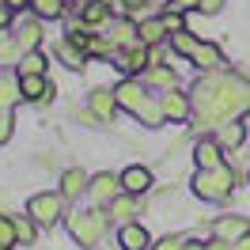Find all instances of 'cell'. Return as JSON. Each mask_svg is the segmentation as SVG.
Returning a JSON list of instances; mask_svg holds the SVG:
<instances>
[{"mask_svg":"<svg viewBox=\"0 0 250 250\" xmlns=\"http://www.w3.org/2000/svg\"><path fill=\"white\" fill-rule=\"evenodd\" d=\"M193 159H197V167H220L224 159H220V141H201L193 148Z\"/></svg>","mask_w":250,"mask_h":250,"instance_id":"cell-18","label":"cell"},{"mask_svg":"<svg viewBox=\"0 0 250 250\" xmlns=\"http://www.w3.org/2000/svg\"><path fill=\"white\" fill-rule=\"evenodd\" d=\"M152 250H186V235H167V239H159Z\"/></svg>","mask_w":250,"mask_h":250,"instance_id":"cell-31","label":"cell"},{"mask_svg":"<svg viewBox=\"0 0 250 250\" xmlns=\"http://www.w3.org/2000/svg\"><path fill=\"white\" fill-rule=\"evenodd\" d=\"M8 141H12V122L0 118V144H8Z\"/></svg>","mask_w":250,"mask_h":250,"instance_id":"cell-36","label":"cell"},{"mask_svg":"<svg viewBox=\"0 0 250 250\" xmlns=\"http://www.w3.org/2000/svg\"><path fill=\"white\" fill-rule=\"evenodd\" d=\"M235 186V174L231 167H197V174H193V193L201 197V201H224L228 193H231Z\"/></svg>","mask_w":250,"mask_h":250,"instance_id":"cell-2","label":"cell"},{"mask_svg":"<svg viewBox=\"0 0 250 250\" xmlns=\"http://www.w3.org/2000/svg\"><path fill=\"white\" fill-rule=\"evenodd\" d=\"M118 189H122V178H114V174H95L87 193H91L95 205H110L114 197H118Z\"/></svg>","mask_w":250,"mask_h":250,"instance_id":"cell-7","label":"cell"},{"mask_svg":"<svg viewBox=\"0 0 250 250\" xmlns=\"http://www.w3.org/2000/svg\"><path fill=\"white\" fill-rule=\"evenodd\" d=\"M197 46H201V42H197L186 27H182V31H171V49L178 53V57H193V53H197Z\"/></svg>","mask_w":250,"mask_h":250,"instance_id":"cell-19","label":"cell"},{"mask_svg":"<svg viewBox=\"0 0 250 250\" xmlns=\"http://www.w3.org/2000/svg\"><path fill=\"white\" fill-rule=\"evenodd\" d=\"M186 250H205V247H186Z\"/></svg>","mask_w":250,"mask_h":250,"instance_id":"cell-41","label":"cell"},{"mask_svg":"<svg viewBox=\"0 0 250 250\" xmlns=\"http://www.w3.org/2000/svg\"><path fill=\"white\" fill-rule=\"evenodd\" d=\"M118 95L114 91H106V87H99V91H91V114L95 118H103V122H110L114 114H118Z\"/></svg>","mask_w":250,"mask_h":250,"instance_id":"cell-11","label":"cell"},{"mask_svg":"<svg viewBox=\"0 0 250 250\" xmlns=\"http://www.w3.org/2000/svg\"><path fill=\"white\" fill-rule=\"evenodd\" d=\"M193 114L201 125H216V122H228L231 114H243L250 110V83L243 76H224V72H208L193 83Z\"/></svg>","mask_w":250,"mask_h":250,"instance_id":"cell-1","label":"cell"},{"mask_svg":"<svg viewBox=\"0 0 250 250\" xmlns=\"http://www.w3.org/2000/svg\"><path fill=\"white\" fill-rule=\"evenodd\" d=\"M34 16L38 19H61L64 8H68V0H31Z\"/></svg>","mask_w":250,"mask_h":250,"instance_id":"cell-21","label":"cell"},{"mask_svg":"<svg viewBox=\"0 0 250 250\" xmlns=\"http://www.w3.org/2000/svg\"><path fill=\"white\" fill-rule=\"evenodd\" d=\"M231 250H250V231L243 235V239H235V243H231Z\"/></svg>","mask_w":250,"mask_h":250,"instance_id":"cell-38","label":"cell"},{"mask_svg":"<svg viewBox=\"0 0 250 250\" xmlns=\"http://www.w3.org/2000/svg\"><path fill=\"white\" fill-rule=\"evenodd\" d=\"M12 8H31V0H8Z\"/></svg>","mask_w":250,"mask_h":250,"instance_id":"cell-40","label":"cell"},{"mask_svg":"<svg viewBox=\"0 0 250 250\" xmlns=\"http://www.w3.org/2000/svg\"><path fill=\"white\" fill-rule=\"evenodd\" d=\"M174 12H193V8H201V0H171Z\"/></svg>","mask_w":250,"mask_h":250,"instance_id":"cell-35","label":"cell"},{"mask_svg":"<svg viewBox=\"0 0 250 250\" xmlns=\"http://www.w3.org/2000/svg\"><path fill=\"white\" fill-rule=\"evenodd\" d=\"M38 42H42V27L38 23H23L19 27V49L31 53V49H38Z\"/></svg>","mask_w":250,"mask_h":250,"instance_id":"cell-25","label":"cell"},{"mask_svg":"<svg viewBox=\"0 0 250 250\" xmlns=\"http://www.w3.org/2000/svg\"><path fill=\"white\" fill-rule=\"evenodd\" d=\"M163 34H167L163 19H144V23H141V42H144V46H159Z\"/></svg>","mask_w":250,"mask_h":250,"instance_id":"cell-26","label":"cell"},{"mask_svg":"<svg viewBox=\"0 0 250 250\" xmlns=\"http://www.w3.org/2000/svg\"><path fill=\"white\" fill-rule=\"evenodd\" d=\"M53 53H57V61H61L64 68H72V72H80V68L87 64V49H83V46H76L72 38L57 42V46H53Z\"/></svg>","mask_w":250,"mask_h":250,"instance_id":"cell-8","label":"cell"},{"mask_svg":"<svg viewBox=\"0 0 250 250\" xmlns=\"http://www.w3.org/2000/svg\"><path fill=\"white\" fill-rule=\"evenodd\" d=\"M205 250H231V247H228L224 239H212V243H208V247H205Z\"/></svg>","mask_w":250,"mask_h":250,"instance_id":"cell-39","label":"cell"},{"mask_svg":"<svg viewBox=\"0 0 250 250\" xmlns=\"http://www.w3.org/2000/svg\"><path fill=\"white\" fill-rule=\"evenodd\" d=\"M159 19H163V27H167V31H182V12H174V8H171V12H163Z\"/></svg>","mask_w":250,"mask_h":250,"instance_id":"cell-33","label":"cell"},{"mask_svg":"<svg viewBox=\"0 0 250 250\" xmlns=\"http://www.w3.org/2000/svg\"><path fill=\"white\" fill-rule=\"evenodd\" d=\"M159 106H163V114L171 118V122H186L189 118V110H193V99L182 91H174V87H167L163 91V99H159Z\"/></svg>","mask_w":250,"mask_h":250,"instance_id":"cell-6","label":"cell"},{"mask_svg":"<svg viewBox=\"0 0 250 250\" xmlns=\"http://www.w3.org/2000/svg\"><path fill=\"white\" fill-rule=\"evenodd\" d=\"M19 95H23V91H19L16 80H12V76H0V110H12L19 103Z\"/></svg>","mask_w":250,"mask_h":250,"instance_id":"cell-24","label":"cell"},{"mask_svg":"<svg viewBox=\"0 0 250 250\" xmlns=\"http://www.w3.org/2000/svg\"><path fill=\"white\" fill-rule=\"evenodd\" d=\"M12 243H19V235H16V220L0 216V247H12Z\"/></svg>","mask_w":250,"mask_h":250,"instance_id":"cell-29","label":"cell"},{"mask_svg":"<svg viewBox=\"0 0 250 250\" xmlns=\"http://www.w3.org/2000/svg\"><path fill=\"white\" fill-rule=\"evenodd\" d=\"M106 38L114 42V46H125V49H129V46H137V42H141V27H133L129 19H114Z\"/></svg>","mask_w":250,"mask_h":250,"instance_id":"cell-9","label":"cell"},{"mask_svg":"<svg viewBox=\"0 0 250 250\" xmlns=\"http://www.w3.org/2000/svg\"><path fill=\"white\" fill-rule=\"evenodd\" d=\"M114 95H118L122 110H129V114H141V110L148 106V95H144V87L137 80H122V83L114 87Z\"/></svg>","mask_w":250,"mask_h":250,"instance_id":"cell-5","label":"cell"},{"mask_svg":"<svg viewBox=\"0 0 250 250\" xmlns=\"http://www.w3.org/2000/svg\"><path fill=\"white\" fill-rule=\"evenodd\" d=\"M61 201H64V193H38V197H31L27 212L38 224H57L61 220Z\"/></svg>","mask_w":250,"mask_h":250,"instance_id":"cell-4","label":"cell"},{"mask_svg":"<svg viewBox=\"0 0 250 250\" xmlns=\"http://www.w3.org/2000/svg\"><path fill=\"white\" fill-rule=\"evenodd\" d=\"M118 243H122V250H148V231L141 224H125L118 231Z\"/></svg>","mask_w":250,"mask_h":250,"instance_id":"cell-13","label":"cell"},{"mask_svg":"<svg viewBox=\"0 0 250 250\" xmlns=\"http://www.w3.org/2000/svg\"><path fill=\"white\" fill-rule=\"evenodd\" d=\"M19 91H23V99H46V95H53V83L46 80V72H34V76H19Z\"/></svg>","mask_w":250,"mask_h":250,"instance_id":"cell-10","label":"cell"},{"mask_svg":"<svg viewBox=\"0 0 250 250\" xmlns=\"http://www.w3.org/2000/svg\"><path fill=\"white\" fill-rule=\"evenodd\" d=\"M103 212H72L68 216V231L76 239L80 247H95L99 243V235H103Z\"/></svg>","mask_w":250,"mask_h":250,"instance_id":"cell-3","label":"cell"},{"mask_svg":"<svg viewBox=\"0 0 250 250\" xmlns=\"http://www.w3.org/2000/svg\"><path fill=\"white\" fill-rule=\"evenodd\" d=\"M193 61L201 64V68H208V72H216V68H224V53H220L216 46L201 42V46H197V53H193Z\"/></svg>","mask_w":250,"mask_h":250,"instance_id":"cell-20","label":"cell"},{"mask_svg":"<svg viewBox=\"0 0 250 250\" xmlns=\"http://www.w3.org/2000/svg\"><path fill=\"white\" fill-rule=\"evenodd\" d=\"M83 4H87V0H80V8H83Z\"/></svg>","mask_w":250,"mask_h":250,"instance_id":"cell-42","label":"cell"},{"mask_svg":"<svg viewBox=\"0 0 250 250\" xmlns=\"http://www.w3.org/2000/svg\"><path fill=\"white\" fill-rule=\"evenodd\" d=\"M12 12H16V8H12L8 0H0V31H4L8 23H12Z\"/></svg>","mask_w":250,"mask_h":250,"instance_id":"cell-34","label":"cell"},{"mask_svg":"<svg viewBox=\"0 0 250 250\" xmlns=\"http://www.w3.org/2000/svg\"><path fill=\"white\" fill-rule=\"evenodd\" d=\"M148 80H152V83H159V87H174V72H171V68H152V72H148Z\"/></svg>","mask_w":250,"mask_h":250,"instance_id":"cell-30","label":"cell"},{"mask_svg":"<svg viewBox=\"0 0 250 250\" xmlns=\"http://www.w3.org/2000/svg\"><path fill=\"white\" fill-rule=\"evenodd\" d=\"M224 8V0H201V12L205 16H212V12H220Z\"/></svg>","mask_w":250,"mask_h":250,"instance_id":"cell-37","label":"cell"},{"mask_svg":"<svg viewBox=\"0 0 250 250\" xmlns=\"http://www.w3.org/2000/svg\"><path fill=\"white\" fill-rule=\"evenodd\" d=\"M243 137H247V129H243V125L239 122H231V125H220V133H216V141H220V148H239V144H243Z\"/></svg>","mask_w":250,"mask_h":250,"instance_id":"cell-23","label":"cell"},{"mask_svg":"<svg viewBox=\"0 0 250 250\" xmlns=\"http://www.w3.org/2000/svg\"><path fill=\"white\" fill-rule=\"evenodd\" d=\"M34 72H46V57L38 49L23 53V61H19V76H34Z\"/></svg>","mask_w":250,"mask_h":250,"instance_id":"cell-27","label":"cell"},{"mask_svg":"<svg viewBox=\"0 0 250 250\" xmlns=\"http://www.w3.org/2000/svg\"><path fill=\"white\" fill-rule=\"evenodd\" d=\"M91 189V178L83 171H64V178H61V193L64 197H80V193H87Z\"/></svg>","mask_w":250,"mask_h":250,"instance_id":"cell-17","label":"cell"},{"mask_svg":"<svg viewBox=\"0 0 250 250\" xmlns=\"http://www.w3.org/2000/svg\"><path fill=\"white\" fill-rule=\"evenodd\" d=\"M103 19H110V8L103 4V0H87V4L80 8V23H87V27L103 23Z\"/></svg>","mask_w":250,"mask_h":250,"instance_id":"cell-22","label":"cell"},{"mask_svg":"<svg viewBox=\"0 0 250 250\" xmlns=\"http://www.w3.org/2000/svg\"><path fill=\"white\" fill-rule=\"evenodd\" d=\"M243 235H247V220H243V216H224V220H216V239L235 243V239H243Z\"/></svg>","mask_w":250,"mask_h":250,"instance_id":"cell-15","label":"cell"},{"mask_svg":"<svg viewBox=\"0 0 250 250\" xmlns=\"http://www.w3.org/2000/svg\"><path fill=\"white\" fill-rule=\"evenodd\" d=\"M141 193H118L114 201H110V220H129V216H137L141 212V201H137Z\"/></svg>","mask_w":250,"mask_h":250,"instance_id":"cell-14","label":"cell"},{"mask_svg":"<svg viewBox=\"0 0 250 250\" xmlns=\"http://www.w3.org/2000/svg\"><path fill=\"white\" fill-rule=\"evenodd\" d=\"M0 250H8V247H0Z\"/></svg>","mask_w":250,"mask_h":250,"instance_id":"cell-43","label":"cell"},{"mask_svg":"<svg viewBox=\"0 0 250 250\" xmlns=\"http://www.w3.org/2000/svg\"><path fill=\"white\" fill-rule=\"evenodd\" d=\"M34 224H38V220H34L31 212L16 220V235H19V243H31V239H34Z\"/></svg>","mask_w":250,"mask_h":250,"instance_id":"cell-28","label":"cell"},{"mask_svg":"<svg viewBox=\"0 0 250 250\" xmlns=\"http://www.w3.org/2000/svg\"><path fill=\"white\" fill-rule=\"evenodd\" d=\"M122 72H141V68H148V46L144 42H137V46H129L125 49V57L122 64H118Z\"/></svg>","mask_w":250,"mask_h":250,"instance_id":"cell-16","label":"cell"},{"mask_svg":"<svg viewBox=\"0 0 250 250\" xmlns=\"http://www.w3.org/2000/svg\"><path fill=\"white\" fill-rule=\"evenodd\" d=\"M16 53H19V46H12V38H8V34H0V64L16 61Z\"/></svg>","mask_w":250,"mask_h":250,"instance_id":"cell-32","label":"cell"},{"mask_svg":"<svg viewBox=\"0 0 250 250\" xmlns=\"http://www.w3.org/2000/svg\"><path fill=\"white\" fill-rule=\"evenodd\" d=\"M148 186H152V171H148V167H129V171L122 174L125 193H144Z\"/></svg>","mask_w":250,"mask_h":250,"instance_id":"cell-12","label":"cell"}]
</instances>
